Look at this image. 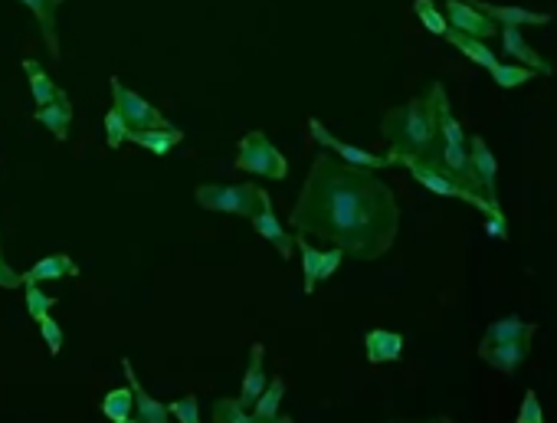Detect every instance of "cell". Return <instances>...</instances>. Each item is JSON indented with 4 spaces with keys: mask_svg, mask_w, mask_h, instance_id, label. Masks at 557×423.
<instances>
[{
    "mask_svg": "<svg viewBox=\"0 0 557 423\" xmlns=\"http://www.w3.org/2000/svg\"><path fill=\"white\" fill-rule=\"evenodd\" d=\"M364 351L371 364L400 361V355H404V335L387 332V328H371V332L364 335Z\"/></svg>",
    "mask_w": 557,
    "mask_h": 423,
    "instance_id": "obj_16",
    "label": "cell"
},
{
    "mask_svg": "<svg viewBox=\"0 0 557 423\" xmlns=\"http://www.w3.org/2000/svg\"><path fill=\"white\" fill-rule=\"evenodd\" d=\"M115 423H138V420H132V417H128V420H115Z\"/></svg>",
    "mask_w": 557,
    "mask_h": 423,
    "instance_id": "obj_39",
    "label": "cell"
},
{
    "mask_svg": "<svg viewBox=\"0 0 557 423\" xmlns=\"http://www.w3.org/2000/svg\"><path fill=\"white\" fill-rule=\"evenodd\" d=\"M485 233L495 237V240H508V223L502 217H489L485 220Z\"/></svg>",
    "mask_w": 557,
    "mask_h": 423,
    "instance_id": "obj_36",
    "label": "cell"
},
{
    "mask_svg": "<svg viewBox=\"0 0 557 423\" xmlns=\"http://www.w3.org/2000/svg\"><path fill=\"white\" fill-rule=\"evenodd\" d=\"M443 14L449 20V27L459 30V33H469V37L489 40V37H495V33H499V23L485 17L476 4H469V0H446Z\"/></svg>",
    "mask_w": 557,
    "mask_h": 423,
    "instance_id": "obj_9",
    "label": "cell"
},
{
    "mask_svg": "<svg viewBox=\"0 0 557 423\" xmlns=\"http://www.w3.org/2000/svg\"><path fill=\"white\" fill-rule=\"evenodd\" d=\"M236 168L246 174H259V178H272V181H282L289 174V164L282 158V151L272 145L263 132H250L240 141Z\"/></svg>",
    "mask_w": 557,
    "mask_h": 423,
    "instance_id": "obj_4",
    "label": "cell"
},
{
    "mask_svg": "<svg viewBox=\"0 0 557 423\" xmlns=\"http://www.w3.org/2000/svg\"><path fill=\"white\" fill-rule=\"evenodd\" d=\"M531 355V342H512V345H479V358L492 364L495 371L515 374Z\"/></svg>",
    "mask_w": 557,
    "mask_h": 423,
    "instance_id": "obj_15",
    "label": "cell"
},
{
    "mask_svg": "<svg viewBox=\"0 0 557 423\" xmlns=\"http://www.w3.org/2000/svg\"><path fill=\"white\" fill-rule=\"evenodd\" d=\"M469 155H472V164H476V174L482 181V194L489 197V204L499 207V184H495V178H499V161H495L492 148L485 145V138L472 135L469 138Z\"/></svg>",
    "mask_w": 557,
    "mask_h": 423,
    "instance_id": "obj_11",
    "label": "cell"
},
{
    "mask_svg": "<svg viewBox=\"0 0 557 423\" xmlns=\"http://www.w3.org/2000/svg\"><path fill=\"white\" fill-rule=\"evenodd\" d=\"M128 141H135V145L148 148L151 155H168L174 145H181V141H184V132L177 125H171V128H148V132H132V135H128Z\"/></svg>",
    "mask_w": 557,
    "mask_h": 423,
    "instance_id": "obj_23",
    "label": "cell"
},
{
    "mask_svg": "<svg viewBox=\"0 0 557 423\" xmlns=\"http://www.w3.org/2000/svg\"><path fill=\"white\" fill-rule=\"evenodd\" d=\"M23 7L30 10L33 17H37L40 30H43V40H46V50L50 56H59V37H56V10L63 0H20Z\"/></svg>",
    "mask_w": 557,
    "mask_h": 423,
    "instance_id": "obj_22",
    "label": "cell"
},
{
    "mask_svg": "<svg viewBox=\"0 0 557 423\" xmlns=\"http://www.w3.org/2000/svg\"><path fill=\"white\" fill-rule=\"evenodd\" d=\"M295 246H299L302 253V276H305V296H312V292L318 289V282H325L328 276L338 273V266L345 263V250H338V246H331V250H315L312 243H308V237H302V233H295Z\"/></svg>",
    "mask_w": 557,
    "mask_h": 423,
    "instance_id": "obj_7",
    "label": "cell"
},
{
    "mask_svg": "<svg viewBox=\"0 0 557 423\" xmlns=\"http://www.w3.org/2000/svg\"><path fill=\"white\" fill-rule=\"evenodd\" d=\"M253 227H256V233H259V237H263L269 246H276V253L282 256V260H292L295 237H289L286 227L279 223L276 210H272V201H266V207L253 217Z\"/></svg>",
    "mask_w": 557,
    "mask_h": 423,
    "instance_id": "obj_14",
    "label": "cell"
},
{
    "mask_svg": "<svg viewBox=\"0 0 557 423\" xmlns=\"http://www.w3.org/2000/svg\"><path fill=\"white\" fill-rule=\"evenodd\" d=\"M292 227L361 263L381 260L400 227L397 194L371 168H358L328 151L308 171L292 207Z\"/></svg>",
    "mask_w": 557,
    "mask_h": 423,
    "instance_id": "obj_1",
    "label": "cell"
},
{
    "mask_svg": "<svg viewBox=\"0 0 557 423\" xmlns=\"http://www.w3.org/2000/svg\"><path fill=\"white\" fill-rule=\"evenodd\" d=\"M266 348L263 345H253L250 348V368H246V378H243V387H240V404L250 410L259 397L266 391Z\"/></svg>",
    "mask_w": 557,
    "mask_h": 423,
    "instance_id": "obj_17",
    "label": "cell"
},
{
    "mask_svg": "<svg viewBox=\"0 0 557 423\" xmlns=\"http://www.w3.org/2000/svg\"><path fill=\"white\" fill-rule=\"evenodd\" d=\"M197 204L217 214H236V217H256L272 197L256 184H204L197 187Z\"/></svg>",
    "mask_w": 557,
    "mask_h": 423,
    "instance_id": "obj_3",
    "label": "cell"
},
{
    "mask_svg": "<svg viewBox=\"0 0 557 423\" xmlns=\"http://www.w3.org/2000/svg\"><path fill=\"white\" fill-rule=\"evenodd\" d=\"M502 56H508V60H515L521 66H528V69H535L538 76H551L554 73V66L525 43V37H521V27H502Z\"/></svg>",
    "mask_w": 557,
    "mask_h": 423,
    "instance_id": "obj_12",
    "label": "cell"
},
{
    "mask_svg": "<svg viewBox=\"0 0 557 423\" xmlns=\"http://www.w3.org/2000/svg\"><path fill=\"white\" fill-rule=\"evenodd\" d=\"M469 4H476L499 27H548L551 23V14H535L528 7H505V4L499 7V4H489V0H469Z\"/></svg>",
    "mask_w": 557,
    "mask_h": 423,
    "instance_id": "obj_10",
    "label": "cell"
},
{
    "mask_svg": "<svg viewBox=\"0 0 557 423\" xmlns=\"http://www.w3.org/2000/svg\"><path fill=\"white\" fill-rule=\"evenodd\" d=\"M171 417L177 423H200V401H197L194 394L181 397V401L171 404Z\"/></svg>",
    "mask_w": 557,
    "mask_h": 423,
    "instance_id": "obj_32",
    "label": "cell"
},
{
    "mask_svg": "<svg viewBox=\"0 0 557 423\" xmlns=\"http://www.w3.org/2000/svg\"><path fill=\"white\" fill-rule=\"evenodd\" d=\"M407 168H410V174H413V181H420V184L426 187V191H433V194H440V197H456V201H466V204H472L476 210H482L485 217H502V220H505L502 207H492L482 194H472L469 187H462L456 178H449V174L436 171L433 164L413 161V164H407Z\"/></svg>",
    "mask_w": 557,
    "mask_h": 423,
    "instance_id": "obj_5",
    "label": "cell"
},
{
    "mask_svg": "<svg viewBox=\"0 0 557 423\" xmlns=\"http://www.w3.org/2000/svg\"><path fill=\"white\" fill-rule=\"evenodd\" d=\"M390 423H449V420H390Z\"/></svg>",
    "mask_w": 557,
    "mask_h": 423,
    "instance_id": "obj_38",
    "label": "cell"
},
{
    "mask_svg": "<svg viewBox=\"0 0 557 423\" xmlns=\"http://www.w3.org/2000/svg\"><path fill=\"white\" fill-rule=\"evenodd\" d=\"M122 368H125V378L128 384H132V391H135V410H138V420L141 423H171V404H161V401H154V397L141 387L138 381V374L132 368V361H122Z\"/></svg>",
    "mask_w": 557,
    "mask_h": 423,
    "instance_id": "obj_13",
    "label": "cell"
},
{
    "mask_svg": "<svg viewBox=\"0 0 557 423\" xmlns=\"http://www.w3.org/2000/svg\"><path fill=\"white\" fill-rule=\"evenodd\" d=\"M282 397H286V381L282 378H272L269 387L263 391V397L253 404V414L259 420H272V417H279V404H282Z\"/></svg>",
    "mask_w": 557,
    "mask_h": 423,
    "instance_id": "obj_26",
    "label": "cell"
},
{
    "mask_svg": "<svg viewBox=\"0 0 557 423\" xmlns=\"http://www.w3.org/2000/svg\"><path fill=\"white\" fill-rule=\"evenodd\" d=\"M413 14H417L423 27L430 33H436V37H446L449 33V20H446L443 10L433 4V0H413Z\"/></svg>",
    "mask_w": 557,
    "mask_h": 423,
    "instance_id": "obj_28",
    "label": "cell"
},
{
    "mask_svg": "<svg viewBox=\"0 0 557 423\" xmlns=\"http://www.w3.org/2000/svg\"><path fill=\"white\" fill-rule=\"evenodd\" d=\"M112 109L125 115V122L132 125V132H148V128H171V122L154 109L148 99H141L138 92L125 89L122 79L112 76Z\"/></svg>",
    "mask_w": 557,
    "mask_h": 423,
    "instance_id": "obj_6",
    "label": "cell"
},
{
    "mask_svg": "<svg viewBox=\"0 0 557 423\" xmlns=\"http://www.w3.org/2000/svg\"><path fill=\"white\" fill-rule=\"evenodd\" d=\"M384 141L390 145V158L397 164H413V161H430L443 145L440 135V102L436 92L430 89L426 96H413L400 109H390L381 122Z\"/></svg>",
    "mask_w": 557,
    "mask_h": 423,
    "instance_id": "obj_2",
    "label": "cell"
},
{
    "mask_svg": "<svg viewBox=\"0 0 557 423\" xmlns=\"http://www.w3.org/2000/svg\"><path fill=\"white\" fill-rule=\"evenodd\" d=\"M132 410H135V391H132V384L128 387H115V391H109L102 397V414L109 417L112 423L115 420H128L132 417Z\"/></svg>",
    "mask_w": 557,
    "mask_h": 423,
    "instance_id": "obj_25",
    "label": "cell"
},
{
    "mask_svg": "<svg viewBox=\"0 0 557 423\" xmlns=\"http://www.w3.org/2000/svg\"><path fill=\"white\" fill-rule=\"evenodd\" d=\"M515 423H544V410H541V401H538L535 391L525 394V401H521V407H518Z\"/></svg>",
    "mask_w": 557,
    "mask_h": 423,
    "instance_id": "obj_33",
    "label": "cell"
},
{
    "mask_svg": "<svg viewBox=\"0 0 557 423\" xmlns=\"http://www.w3.org/2000/svg\"><path fill=\"white\" fill-rule=\"evenodd\" d=\"M0 286H7V289L23 286V276H17L14 269H10V266L4 263V256H0Z\"/></svg>",
    "mask_w": 557,
    "mask_h": 423,
    "instance_id": "obj_35",
    "label": "cell"
},
{
    "mask_svg": "<svg viewBox=\"0 0 557 423\" xmlns=\"http://www.w3.org/2000/svg\"><path fill=\"white\" fill-rule=\"evenodd\" d=\"M128 135H132V125L125 122V115L118 109H109V115H105V141H109V148H122Z\"/></svg>",
    "mask_w": 557,
    "mask_h": 423,
    "instance_id": "obj_31",
    "label": "cell"
},
{
    "mask_svg": "<svg viewBox=\"0 0 557 423\" xmlns=\"http://www.w3.org/2000/svg\"><path fill=\"white\" fill-rule=\"evenodd\" d=\"M53 305H56V299L46 296V292L40 289V282H27V312H30L33 322L40 325L46 315L53 312Z\"/></svg>",
    "mask_w": 557,
    "mask_h": 423,
    "instance_id": "obj_30",
    "label": "cell"
},
{
    "mask_svg": "<svg viewBox=\"0 0 557 423\" xmlns=\"http://www.w3.org/2000/svg\"><path fill=\"white\" fill-rule=\"evenodd\" d=\"M538 328L525 322V319H518V315H508V319L502 322H492L489 328H485V335H482V345H512V342H531L535 338Z\"/></svg>",
    "mask_w": 557,
    "mask_h": 423,
    "instance_id": "obj_18",
    "label": "cell"
},
{
    "mask_svg": "<svg viewBox=\"0 0 557 423\" xmlns=\"http://www.w3.org/2000/svg\"><path fill=\"white\" fill-rule=\"evenodd\" d=\"M33 119L50 128L56 141H66V138H69V125H73V105H69V96H66L63 89H59L56 102H50V105H43V109H37V112H33Z\"/></svg>",
    "mask_w": 557,
    "mask_h": 423,
    "instance_id": "obj_19",
    "label": "cell"
},
{
    "mask_svg": "<svg viewBox=\"0 0 557 423\" xmlns=\"http://www.w3.org/2000/svg\"><path fill=\"white\" fill-rule=\"evenodd\" d=\"M308 132H312V138L318 141V145H325L331 155H338L341 161H348V164H358V168H371V171H381V168H397V161L394 158H377L371 155V151H364L358 145H348V141H341L328 132V128L318 122V119H308Z\"/></svg>",
    "mask_w": 557,
    "mask_h": 423,
    "instance_id": "obj_8",
    "label": "cell"
},
{
    "mask_svg": "<svg viewBox=\"0 0 557 423\" xmlns=\"http://www.w3.org/2000/svg\"><path fill=\"white\" fill-rule=\"evenodd\" d=\"M63 276H79V266L69 260L66 253H53V256H43L40 263H33L27 273H23V286H27V282L63 279Z\"/></svg>",
    "mask_w": 557,
    "mask_h": 423,
    "instance_id": "obj_21",
    "label": "cell"
},
{
    "mask_svg": "<svg viewBox=\"0 0 557 423\" xmlns=\"http://www.w3.org/2000/svg\"><path fill=\"white\" fill-rule=\"evenodd\" d=\"M23 73H27V79H30V92H33V102L40 105H50V102H56V96H59V86L50 79V73H46V69L37 63V60H23Z\"/></svg>",
    "mask_w": 557,
    "mask_h": 423,
    "instance_id": "obj_24",
    "label": "cell"
},
{
    "mask_svg": "<svg viewBox=\"0 0 557 423\" xmlns=\"http://www.w3.org/2000/svg\"><path fill=\"white\" fill-rule=\"evenodd\" d=\"M40 338L46 342V351H50V355H59V351H63V328H59L50 315L40 322Z\"/></svg>",
    "mask_w": 557,
    "mask_h": 423,
    "instance_id": "obj_34",
    "label": "cell"
},
{
    "mask_svg": "<svg viewBox=\"0 0 557 423\" xmlns=\"http://www.w3.org/2000/svg\"><path fill=\"white\" fill-rule=\"evenodd\" d=\"M446 40L456 46V50L466 56V60H472L476 66H482V69H492L499 66V53H492L489 46H485V40H479V37H469V33H459V30H453L449 27V33H446Z\"/></svg>",
    "mask_w": 557,
    "mask_h": 423,
    "instance_id": "obj_20",
    "label": "cell"
},
{
    "mask_svg": "<svg viewBox=\"0 0 557 423\" xmlns=\"http://www.w3.org/2000/svg\"><path fill=\"white\" fill-rule=\"evenodd\" d=\"M259 423H295V420H292V417H282V414H279V417H272V420H259Z\"/></svg>",
    "mask_w": 557,
    "mask_h": 423,
    "instance_id": "obj_37",
    "label": "cell"
},
{
    "mask_svg": "<svg viewBox=\"0 0 557 423\" xmlns=\"http://www.w3.org/2000/svg\"><path fill=\"white\" fill-rule=\"evenodd\" d=\"M213 423H259V417L240 404V397L236 401L220 397V401H213Z\"/></svg>",
    "mask_w": 557,
    "mask_h": 423,
    "instance_id": "obj_27",
    "label": "cell"
},
{
    "mask_svg": "<svg viewBox=\"0 0 557 423\" xmlns=\"http://www.w3.org/2000/svg\"><path fill=\"white\" fill-rule=\"evenodd\" d=\"M538 73L535 69H528V66H521V63H499L492 69V79H495V86H502V89H515V86H525V82H531Z\"/></svg>",
    "mask_w": 557,
    "mask_h": 423,
    "instance_id": "obj_29",
    "label": "cell"
}]
</instances>
